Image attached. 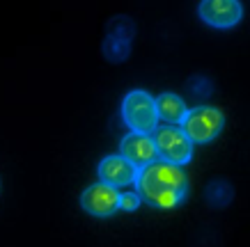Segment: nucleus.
Masks as SVG:
<instances>
[{"label":"nucleus","instance_id":"obj_8","mask_svg":"<svg viewBox=\"0 0 250 247\" xmlns=\"http://www.w3.org/2000/svg\"><path fill=\"white\" fill-rule=\"evenodd\" d=\"M99 179L101 183H108L113 188L133 186L138 179V170L122 156H106L99 163Z\"/></svg>","mask_w":250,"mask_h":247},{"label":"nucleus","instance_id":"obj_7","mask_svg":"<svg viewBox=\"0 0 250 247\" xmlns=\"http://www.w3.org/2000/svg\"><path fill=\"white\" fill-rule=\"evenodd\" d=\"M120 156L126 158L136 170H143L145 165H149L156 160V147L154 140L145 133H129L120 144Z\"/></svg>","mask_w":250,"mask_h":247},{"label":"nucleus","instance_id":"obj_6","mask_svg":"<svg viewBox=\"0 0 250 247\" xmlns=\"http://www.w3.org/2000/svg\"><path fill=\"white\" fill-rule=\"evenodd\" d=\"M200 19L218 30H228L234 28L241 21L243 9L239 0H202L200 2Z\"/></svg>","mask_w":250,"mask_h":247},{"label":"nucleus","instance_id":"obj_2","mask_svg":"<svg viewBox=\"0 0 250 247\" xmlns=\"http://www.w3.org/2000/svg\"><path fill=\"white\" fill-rule=\"evenodd\" d=\"M122 119L131 128V133H154L159 128V114H156L154 98L143 90L129 92L122 101Z\"/></svg>","mask_w":250,"mask_h":247},{"label":"nucleus","instance_id":"obj_4","mask_svg":"<svg viewBox=\"0 0 250 247\" xmlns=\"http://www.w3.org/2000/svg\"><path fill=\"white\" fill-rule=\"evenodd\" d=\"M154 147H156V156L170 165L182 167L193 158V142H190L186 133L177 126H163L154 131Z\"/></svg>","mask_w":250,"mask_h":247},{"label":"nucleus","instance_id":"obj_10","mask_svg":"<svg viewBox=\"0 0 250 247\" xmlns=\"http://www.w3.org/2000/svg\"><path fill=\"white\" fill-rule=\"evenodd\" d=\"M140 206V197L138 192H124L120 199V210H136Z\"/></svg>","mask_w":250,"mask_h":247},{"label":"nucleus","instance_id":"obj_3","mask_svg":"<svg viewBox=\"0 0 250 247\" xmlns=\"http://www.w3.org/2000/svg\"><path fill=\"white\" fill-rule=\"evenodd\" d=\"M223 124H225V117L218 108L200 105L195 110L186 113L182 121V131L186 133L190 142H211L223 131Z\"/></svg>","mask_w":250,"mask_h":247},{"label":"nucleus","instance_id":"obj_9","mask_svg":"<svg viewBox=\"0 0 250 247\" xmlns=\"http://www.w3.org/2000/svg\"><path fill=\"white\" fill-rule=\"evenodd\" d=\"M154 105H156V114H159V119L167 121L170 126H177V124H182L184 117H186V103H184L182 98L177 96V94H161L159 98H154Z\"/></svg>","mask_w":250,"mask_h":247},{"label":"nucleus","instance_id":"obj_1","mask_svg":"<svg viewBox=\"0 0 250 247\" xmlns=\"http://www.w3.org/2000/svg\"><path fill=\"white\" fill-rule=\"evenodd\" d=\"M136 192L145 204L154 209H174L186 199L188 179L182 167L170 165L166 160H154L138 170Z\"/></svg>","mask_w":250,"mask_h":247},{"label":"nucleus","instance_id":"obj_5","mask_svg":"<svg viewBox=\"0 0 250 247\" xmlns=\"http://www.w3.org/2000/svg\"><path fill=\"white\" fill-rule=\"evenodd\" d=\"M120 199L122 192H117V188L99 181L81 195V206L94 217H110L120 210Z\"/></svg>","mask_w":250,"mask_h":247}]
</instances>
